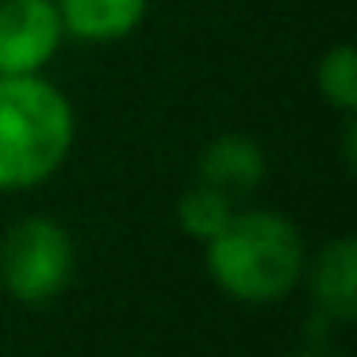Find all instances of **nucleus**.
<instances>
[{"instance_id": "1", "label": "nucleus", "mask_w": 357, "mask_h": 357, "mask_svg": "<svg viewBox=\"0 0 357 357\" xmlns=\"http://www.w3.org/2000/svg\"><path fill=\"white\" fill-rule=\"evenodd\" d=\"M208 246V273L231 300H284L303 277V238L280 211H234Z\"/></svg>"}, {"instance_id": "2", "label": "nucleus", "mask_w": 357, "mask_h": 357, "mask_svg": "<svg viewBox=\"0 0 357 357\" xmlns=\"http://www.w3.org/2000/svg\"><path fill=\"white\" fill-rule=\"evenodd\" d=\"M73 146V108L39 73L0 77V192L35 188Z\"/></svg>"}, {"instance_id": "3", "label": "nucleus", "mask_w": 357, "mask_h": 357, "mask_svg": "<svg viewBox=\"0 0 357 357\" xmlns=\"http://www.w3.org/2000/svg\"><path fill=\"white\" fill-rule=\"evenodd\" d=\"M73 238L62 223L47 215L20 219L0 238V284L20 303H50L66 292L73 277Z\"/></svg>"}, {"instance_id": "4", "label": "nucleus", "mask_w": 357, "mask_h": 357, "mask_svg": "<svg viewBox=\"0 0 357 357\" xmlns=\"http://www.w3.org/2000/svg\"><path fill=\"white\" fill-rule=\"evenodd\" d=\"M62 35L54 0H0V77L39 73L58 54Z\"/></svg>"}, {"instance_id": "5", "label": "nucleus", "mask_w": 357, "mask_h": 357, "mask_svg": "<svg viewBox=\"0 0 357 357\" xmlns=\"http://www.w3.org/2000/svg\"><path fill=\"white\" fill-rule=\"evenodd\" d=\"M311 296L319 315L331 323H349L357 315V242L349 234L326 242L311 265Z\"/></svg>"}, {"instance_id": "6", "label": "nucleus", "mask_w": 357, "mask_h": 357, "mask_svg": "<svg viewBox=\"0 0 357 357\" xmlns=\"http://www.w3.org/2000/svg\"><path fill=\"white\" fill-rule=\"evenodd\" d=\"M200 181L227 196H246L265 181V154L246 135H219L200 154Z\"/></svg>"}, {"instance_id": "7", "label": "nucleus", "mask_w": 357, "mask_h": 357, "mask_svg": "<svg viewBox=\"0 0 357 357\" xmlns=\"http://www.w3.org/2000/svg\"><path fill=\"white\" fill-rule=\"evenodd\" d=\"M62 27L85 43H112L131 35L146 16V0H54Z\"/></svg>"}, {"instance_id": "8", "label": "nucleus", "mask_w": 357, "mask_h": 357, "mask_svg": "<svg viewBox=\"0 0 357 357\" xmlns=\"http://www.w3.org/2000/svg\"><path fill=\"white\" fill-rule=\"evenodd\" d=\"M231 215H234V200L227 192H219V188L204 185V181L196 188H188L177 204L181 231L196 242H211L227 223H231Z\"/></svg>"}, {"instance_id": "9", "label": "nucleus", "mask_w": 357, "mask_h": 357, "mask_svg": "<svg viewBox=\"0 0 357 357\" xmlns=\"http://www.w3.org/2000/svg\"><path fill=\"white\" fill-rule=\"evenodd\" d=\"M315 81H319V93H323L326 104H334V108L346 112V116L357 112V54H354L349 43L326 50L323 62H319Z\"/></svg>"}]
</instances>
